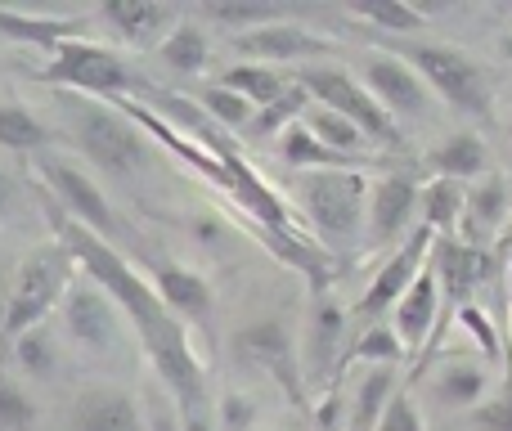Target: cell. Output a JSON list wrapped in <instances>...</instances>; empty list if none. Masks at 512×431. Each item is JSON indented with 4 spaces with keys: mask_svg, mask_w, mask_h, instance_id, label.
<instances>
[{
    "mask_svg": "<svg viewBox=\"0 0 512 431\" xmlns=\"http://www.w3.org/2000/svg\"><path fill=\"white\" fill-rule=\"evenodd\" d=\"M36 198H41L45 216H50L54 243L77 261V270L86 274V279H95L99 288L117 301L122 319L135 328V337H140V346H144V360L153 364V378L176 396L180 409L207 405V369H203V360H198L194 342H189V328L171 315V306L158 297L149 274H144L117 243L99 238L95 229L77 225L41 185H36Z\"/></svg>",
    "mask_w": 512,
    "mask_h": 431,
    "instance_id": "cell-1",
    "label": "cell"
},
{
    "mask_svg": "<svg viewBox=\"0 0 512 431\" xmlns=\"http://www.w3.org/2000/svg\"><path fill=\"white\" fill-rule=\"evenodd\" d=\"M292 203H297L301 225L315 234L324 252H351L364 243L369 225V189L373 180L355 167L333 171H301L292 176Z\"/></svg>",
    "mask_w": 512,
    "mask_h": 431,
    "instance_id": "cell-2",
    "label": "cell"
},
{
    "mask_svg": "<svg viewBox=\"0 0 512 431\" xmlns=\"http://www.w3.org/2000/svg\"><path fill=\"white\" fill-rule=\"evenodd\" d=\"M63 108H68V131L77 140L81 158L99 176L117 180V185H131V180L153 171V140L122 113V104L63 95Z\"/></svg>",
    "mask_w": 512,
    "mask_h": 431,
    "instance_id": "cell-3",
    "label": "cell"
},
{
    "mask_svg": "<svg viewBox=\"0 0 512 431\" xmlns=\"http://www.w3.org/2000/svg\"><path fill=\"white\" fill-rule=\"evenodd\" d=\"M72 279H77V261L63 252L59 243H41L14 265V288H9L5 328H0V360L23 333L41 328L54 310L63 306Z\"/></svg>",
    "mask_w": 512,
    "mask_h": 431,
    "instance_id": "cell-4",
    "label": "cell"
},
{
    "mask_svg": "<svg viewBox=\"0 0 512 431\" xmlns=\"http://www.w3.org/2000/svg\"><path fill=\"white\" fill-rule=\"evenodd\" d=\"M387 50H396L405 63H414V72L427 81L441 104H450L454 113L486 117L490 113V77L472 54L454 50V45H432V41H391Z\"/></svg>",
    "mask_w": 512,
    "mask_h": 431,
    "instance_id": "cell-5",
    "label": "cell"
},
{
    "mask_svg": "<svg viewBox=\"0 0 512 431\" xmlns=\"http://www.w3.org/2000/svg\"><path fill=\"white\" fill-rule=\"evenodd\" d=\"M297 81L310 90V99L333 113H342L346 122H355L364 135H369L373 149H400L405 135H400V122L369 95L360 77H351V68H337V63H310V68L297 72Z\"/></svg>",
    "mask_w": 512,
    "mask_h": 431,
    "instance_id": "cell-6",
    "label": "cell"
},
{
    "mask_svg": "<svg viewBox=\"0 0 512 431\" xmlns=\"http://www.w3.org/2000/svg\"><path fill=\"white\" fill-rule=\"evenodd\" d=\"M41 81L63 86L68 95H86V99H126L135 90H149L140 77L131 72V63L122 54L104 50L90 41H68L50 54V63L41 68Z\"/></svg>",
    "mask_w": 512,
    "mask_h": 431,
    "instance_id": "cell-7",
    "label": "cell"
},
{
    "mask_svg": "<svg viewBox=\"0 0 512 431\" xmlns=\"http://www.w3.org/2000/svg\"><path fill=\"white\" fill-rule=\"evenodd\" d=\"M230 351L243 364H252L256 373L274 382L292 405H306V373H301V337L288 328V319L265 315V319H248L239 333L230 337Z\"/></svg>",
    "mask_w": 512,
    "mask_h": 431,
    "instance_id": "cell-8",
    "label": "cell"
},
{
    "mask_svg": "<svg viewBox=\"0 0 512 431\" xmlns=\"http://www.w3.org/2000/svg\"><path fill=\"white\" fill-rule=\"evenodd\" d=\"M36 176H41L45 194L77 220V225L95 229V234L108 238V243L122 238V220H117L113 203H108V194L99 189V180L90 176V171H81L77 162L59 158V153H41V158H36Z\"/></svg>",
    "mask_w": 512,
    "mask_h": 431,
    "instance_id": "cell-9",
    "label": "cell"
},
{
    "mask_svg": "<svg viewBox=\"0 0 512 431\" xmlns=\"http://www.w3.org/2000/svg\"><path fill=\"white\" fill-rule=\"evenodd\" d=\"M432 247H436V234L427 225H418L414 234H409L405 243H400L396 252L378 265V270H373L369 288L360 292V301H355L351 315L360 319V324H382V319L400 306V297H405V292L423 279L427 261H432Z\"/></svg>",
    "mask_w": 512,
    "mask_h": 431,
    "instance_id": "cell-10",
    "label": "cell"
},
{
    "mask_svg": "<svg viewBox=\"0 0 512 431\" xmlns=\"http://www.w3.org/2000/svg\"><path fill=\"white\" fill-rule=\"evenodd\" d=\"M301 373H306V387H324L337 373L346 369V351H351V337H346V310L337 306L328 292H315L301 319Z\"/></svg>",
    "mask_w": 512,
    "mask_h": 431,
    "instance_id": "cell-11",
    "label": "cell"
},
{
    "mask_svg": "<svg viewBox=\"0 0 512 431\" xmlns=\"http://www.w3.org/2000/svg\"><path fill=\"white\" fill-rule=\"evenodd\" d=\"M418 198H423V185H418L409 171H391V176L373 180L364 247H369V252H387V256L396 252L418 229Z\"/></svg>",
    "mask_w": 512,
    "mask_h": 431,
    "instance_id": "cell-12",
    "label": "cell"
},
{
    "mask_svg": "<svg viewBox=\"0 0 512 431\" xmlns=\"http://www.w3.org/2000/svg\"><path fill=\"white\" fill-rule=\"evenodd\" d=\"M59 328L81 351H113L117 333H122V310L95 279H86L77 270V279H72L68 297L59 306Z\"/></svg>",
    "mask_w": 512,
    "mask_h": 431,
    "instance_id": "cell-13",
    "label": "cell"
},
{
    "mask_svg": "<svg viewBox=\"0 0 512 431\" xmlns=\"http://www.w3.org/2000/svg\"><path fill=\"white\" fill-rule=\"evenodd\" d=\"M360 81L369 86V95L378 99L396 122L427 117V108H432V90H427V81L418 77L414 63H405L396 50H369L364 54Z\"/></svg>",
    "mask_w": 512,
    "mask_h": 431,
    "instance_id": "cell-14",
    "label": "cell"
},
{
    "mask_svg": "<svg viewBox=\"0 0 512 431\" xmlns=\"http://www.w3.org/2000/svg\"><path fill=\"white\" fill-rule=\"evenodd\" d=\"M144 274L158 288V297L171 306V315L185 328H198V333H212L216 324V288L203 270L180 261H144Z\"/></svg>",
    "mask_w": 512,
    "mask_h": 431,
    "instance_id": "cell-15",
    "label": "cell"
},
{
    "mask_svg": "<svg viewBox=\"0 0 512 431\" xmlns=\"http://www.w3.org/2000/svg\"><path fill=\"white\" fill-rule=\"evenodd\" d=\"M234 54L243 63H265V68H288V63H301V59H319V54H333V41L310 27L292 23H270V27H256V32H243L234 36Z\"/></svg>",
    "mask_w": 512,
    "mask_h": 431,
    "instance_id": "cell-16",
    "label": "cell"
},
{
    "mask_svg": "<svg viewBox=\"0 0 512 431\" xmlns=\"http://www.w3.org/2000/svg\"><path fill=\"white\" fill-rule=\"evenodd\" d=\"M99 23L131 50L158 54L162 41L185 23V14L176 5H162V0H108V5H99Z\"/></svg>",
    "mask_w": 512,
    "mask_h": 431,
    "instance_id": "cell-17",
    "label": "cell"
},
{
    "mask_svg": "<svg viewBox=\"0 0 512 431\" xmlns=\"http://www.w3.org/2000/svg\"><path fill=\"white\" fill-rule=\"evenodd\" d=\"M68 427L72 431H149L140 400L126 387H117V382H90V387H81L72 396Z\"/></svg>",
    "mask_w": 512,
    "mask_h": 431,
    "instance_id": "cell-18",
    "label": "cell"
},
{
    "mask_svg": "<svg viewBox=\"0 0 512 431\" xmlns=\"http://www.w3.org/2000/svg\"><path fill=\"white\" fill-rule=\"evenodd\" d=\"M432 274H436V283H441L445 310H450V315H459L463 306H472V292H477L481 279L490 274V256H486V247L463 243L459 234H454V238H436Z\"/></svg>",
    "mask_w": 512,
    "mask_h": 431,
    "instance_id": "cell-19",
    "label": "cell"
},
{
    "mask_svg": "<svg viewBox=\"0 0 512 431\" xmlns=\"http://www.w3.org/2000/svg\"><path fill=\"white\" fill-rule=\"evenodd\" d=\"M441 283H436L432 274V261H427L423 279L414 283V288L400 297V306L391 310V328H396V337L405 342L409 355H418L423 360L427 351H432V342L441 337Z\"/></svg>",
    "mask_w": 512,
    "mask_h": 431,
    "instance_id": "cell-20",
    "label": "cell"
},
{
    "mask_svg": "<svg viewBox=\"0 0 512 431\" xmlns=\"http://www.w3.org/2000/svg\"><path fill=\"white\" fill-rule=\"evenodd\" d=\"M512 216V194H508V180L504 176H481L477 185H468V207H463V229L459 238L472 247H486L499 229L508 225Z\"/></svg>",
    "mask_w": 512,
    "mask_h": 431,
    "instance_id": "cell-21",
    "label": "cell"
},
{
    "mask_svg": "<svg viewBox=\"0 0 512 431\" xmlns=\"http://www.w3.org/2000/svg\"><path fill=\"white\" fill-rule=\"evenodd\" d=\"M432 396L441 409L472 414V409L486 405V396H490V369L481 360H472V355H450V360L432 373Z\"/></svg>",
    "mask_w": 512,
    "mask_h": 431,
    "instance_id": "cell-22",
    "label": "cell"
},
{
    "mask_svg": "<svg viewBox=\"0 0 512 431\" xmlns=\"http://www.w3.org/2000/svg\"><path fill=\"white\" fill-rule=\"evenodd\" d=\"M396 391H400V373L391 364L360 369V378L351 382V396H346V431H378Z\"/></svg>",
    "mask_w": 512,
    "mask_h": 431,
    "instance_id": "cell-23",
    "label": "cell"
},
{
    "mask_svg": "<svg viewBox=\"0 0 512 431\" xmlns=\"http://www.w3.org/2000/svg\"><path fill=\"white\" fill-rule=\"evenodd\" d=\"M427 167L436 171V180H459V185H477L481 176H490V153L486 140L477 131H454L427 153Z\"/></svg>",
    "mask_w": 512,
    "mask_h": 431,
    "instance_id": "cell-24",
    "label": "cell"
},
{
    "mask_svg": "<svg viewBox=\"0 0 512 431\" xmlns=\"http://www.w3.org/2000/svg\"><path fill=\"white\" fill-rule=\"evenodd\" d=\"M463 207H468V185L427 180L423 198H418V225H427L436 238H454L463 229Z\"/></svg>",
    "mask_w": 512,
    "mask_h": 431,
    "instance_id": "cell-25",
    "label": "cell"
},
{
    "mask_svg": "<svg viewBox=\"0 0 512 431\" xmlns=\"http://www.w3.org/2000/svg\"><path fill=\"white\" fill-rule=\"evenodd\" d=\"M9 360H14V369L23 373V378H32V382H50L54 373L63 369L59 333H54L50 324L32 328V333H23L14 346H9Z\"/></svg>",
    "mask_w": 512,
    "mask_h": 431,
    "instance_id": "cell-26",
    "label": "cell"
},
{
    "mask_svg": "<svg viewBox=\"0 0 512 431\" xmlns=\"http://www.w3.org/2000/svg\"><path fill=\"white\" fill-rule=\"evenodd\" d=\"M216 81H221V86H230V90H239V95L252 99L256 108H270L274 99H279L283 90L297 81V72H288V68H265V63H234V68H225Z\"/></svg>",
    "mask_w": 512,
    "mask_h": 431,
    "instance_id": "cell-27",
    "label": "cell"
},
{
    "mask_svg": "<svg viewBox=\"0 0 512 431\" xmlns=\"http://www.w3.org/2000/svg\"><path fill=\"white\" fill-rule=\"evenodd\" d=\"M301 122L315 131V140L324 144V149H333L337 158H346V162H351V158H364V153L373 149L369 135H364L360 126L346 122L342 113H333V108H324V104H315L306 117H301Z\"/></svg>",
    "mask_w": 512,
    "mask_h": 431,
    "instance_id": "cell-28",
    "label": "cell"
},
{
    "mask_svg": "<svg viewBox=\"0 0 512 431\" xmlns=\"http://www.w3.org/2000/svg\"><path fill=\"white\" fill-rule=\"evenodd\" d=\"M351 18L364 27H373L378 36H414L427 27V14L405 0H355Z\"/></svg>",
    "mask_w": 512,
    "mask_h": 431,
    "instance_id": "cell-29",
    "label": "cell"
},
{
    "mask_svg": "<svg viewBox=\"0 0 512 431\" xmlns=\"http://www.w3.org/2000/svg\"><path fill=\"white\" fill-rule=\"evenodd\" d=\"M274 149H279L283 167H292L301 176V171H333V167H351L346 158H337L333 149H324V144L315 140V131H310L306 122L288 126V131L274 140Z\"/></svg>",
    "mask_w": 512,
    "mask_h": 431,
    "instance_id": "cell-30",
    "label": "cell"
},
{
    "mask_svg": "<svg viewBox=\"0 0 512 431\" xmlns=\"http://www.w3.org/2000/svg\"><path fill=\"white\" fill-rule=\"evenodd\" d=\"M400 360H409V351L396 337L391 319H382V324H360V333L351 337V351H346V364H360V369H378V364L400 369Z\"/></svg>",
    "mask_w": 512,
    "mask_h": 431,
    "instance_id": "cell-31",
    "label": "cell"
},
{
    "mask_svg": "<svg viewBox=\"0 0 512 431\" xmlns=\"http://www.w3.org/2000/svg\"><path fill=\"white\" fill-rule=\"evenodd\" d=\"M203 18L207 23H216V27H230L234 36H243V32H256V27L283 23V18H292V9L261 5V0H207Z\"/></svg>",
    "mask_w": 512,
    "mask_h": 431,
    "instance_id": "cell-32",
    "label": "cell"
},
{
    "mask_svg": "<svg viewBox=\"0 0 512 431\" xmlns=\"http://www.w3.org/2000/svg\"><path fill=\"white\" fill-rule=\"evenodd\" d=\"M207 54H212V41H207V32L185 18V23H180L176 32L162 41L158 59H162V68L180 72V77H198V72L207 68Z\"/></svg>",
    "mask_w": 512,
    "mask_h": 431,
    "instance_id": "cell-33",
    "label": "cell"
},
{
    "mask_svg": "<svg viewBox=\"0 0 512 431\" xmlns=\"http://www.w3.org/2000/svg\"><path fill=\"white\" fill-rule=\"evenodd\" d=\"M50 144V126L23 104H0V149L9 153H32L41 158Z\"/></svg>",
    "mask_w": 512,
    "mask_h": 431,
    "instance_id": "cell-34",
    "label": "cell"
},
{
    "mask_svg": "<svg viewBox=\"0 0 512 431\" xmlns=\"http://www.w3.org/2000/svg\"><path fill=\"white\" fill-rule=\"evenodd\" d=\"M198 108H203L207 117H212L221 131H252V122H256V113L261 108L252 104V99H243L239 90H230V86H221V81H212V86H203L198 90Z\"/></svg>",
    "mask_w": 512,
    "mask_h": 431,
    "instance_id": "cell-35",
    "label": "cell"
},
{
    "mask_svg": "<svg viewBox=\"0 0 512 431\" xmlns=\"http://www.w3.org/2000/svg\"><path fill=\"white\" fill-rule=\"evenodd\" d=\"M310 108H315V99H310V90L301 86V81H292L288 90H283L279 99H274L270 108H261V113H256V122H252V140H279L283 131H288V126H297L301 117L310 113Z\"/></svg>",
    "mask_w": 512,
    "mask_h": 431,
    "instance_id": "cell-36",
    "label": "cell"
},
{
    "mask_svg": "<svg viewBox=\"0 0 512 431\" xmlns=\"http://www.w3.org/2000/svg\"><path fill=\"white\" fill-rule=\"evenodd\" d=\"M32 423H36L32 396H27L23 382L5 369V360H0V431H32Z\"/></svg>",
    "mask_w": 512,
    "mask_h": 431,
    "instance_id": "cell-37",
    "label": "cell"
},
{
    "mask_svg": "<svg viewBox=\"0 0 512 431\" xmlns=\"http://www.w3.org/2000/svg\"><path fill=\"white\" fill-rule=\"evenodd\" d=\"M468 423H472V431H512V369H508V378L486 396V405L472 409Z\"/></svg>",
    "mask_w": 512,
    "mask_h": 431,
    "instance_id": "cell-38",
    "label": "cell"
},
{
    "mask_svg": "<svg viewBox=\"0 0 512 431\" xmlns=\"http://www.w3.org/2000/svg\"><path fill=\"white\" fill-rule=\"evenodd\" d=\"M256 418H261V409H256L252 396H243V391H221L216 396V427L221 431H256Z\"/></svg>",
    "mask_w": 512,
    "mask_h": 431,
    "instance_id": "cell-39",
    "label": "cell"
},
{
    "mask_svg": "<svg viewBox=\"0 0 512 431\" xmlns=\"http://www.w3.org/2000/svg\"><path fill=\"white\" fill-rule=\"evenodd\" d=\"M144 423H149V431H185V423H180L176 396H171V391L162 387L158 378L149 382V400H144Z\"/></svg>",
    "mask_w": 512,
    "mask_h": 431,
    "instance_id": "cell-40",
    "label": "cell"
},
{
    "mask_svg": "<svg viewBox=\"0 0 512 431\" xmlns=\"http://www.w3.org/2000/svg\"><path fill=\"white\" fill-rule=\"evenodd\" d=\"M378 431H427V418H423V409L414 405V396H409L405 387L396 391V400H391V409H387V414H382Z\"/></svg>",
    "mask_w": 512,
    "mask_h": 431,
    "instance_id": "cell-41",
    "label": "cell"
},
{
    "mask_svg": "<svg viewBox=\"0 0 512 431\" xmlns=\"http://www.w3.org/2000/svg\"><path fill=\"white\" fill-rule=\"evenodd\" d=\"M454 319H459V324L468 328V337L481 346V355H486V360H499V333H495V324H490V319H486V310H477V306H463Z\"/></svg>",
    "mask_w": 512,
    "mask_h": 431,
    "instance_id": "cell-42",
    "label": "cell"
},
{
    "mask_svg": "<svg viewBox=\"0 0 512 431\" xmlns=\"http://www.w3.org/2000/svg\"><path fill=\"white\" fill-rule=\"evenodd\" d=\"M23 203H27V185L14 171H0V225H14Z\"/></svg>",
    "mask_w": 512,
    "mask_h": 431,
    "instance_id": "cell-43",
    "label": "cell"
},
{
    "mask_svg": "<svg viewBox=\"0 0 512 431\" xmlns=\"http://www.w3.org/2000/svg\"><path fill=\"white\" fill-rule=\"evenodd\" d=\"M180 423H185V431H221V427H216V409L212 405L180 409Z\"/></svg>",
    "mask_w": 512,
    "mask_h": 431,
    "instance_id": "cell-44",
    "label": "cell"
},
{
    "mask_svg": "<svg viewBox=\"0 0 512 431\" xmlns=\"http://www.w3.org/2000/svg\"><path fill=\"white\" fill-rule=\"evenodd\" d=\"M9 288H14V270H0V328H5V310H9Z\"/></svg>",
    "mask_w": 512,
    "mask_h": 431,
    "instance_id": "cell-45",
    "label": "cell"
},
{
    "mask_svg": "<svg viewBox=\"0 0 512 431\" xmlns=\"http://www.w3.org/2000/svg\"><path fill=\"white\" fill-rule=\"evenodd\" d=\"M504 54H508V59H512V32L504 36Z\"/></svg>",
    "mask_w": 512,
    "mask_h": 431,
    "instance_id": "cell-46",
    "label": "cell"
},
{
    "mask_svg": "<svg viewBox=\"0 0 512 431\" xmlns=\"http://www.w3.org/2000/svg\"><path fill=\"white\" fill-rule=\"evenodd\" d=\"M508 297H512V252H508Z\"/></svg>",
    "mask_w": 512,
    "mask_h": 431,
    "instance_id": "cell-47",
    "label": "cell"
},
{
    "mask_svg": "<svg viewBox=\"0 0 512 431\" xmlns=\"http://www.w3.org/2000/svg\"><path fill=\"white\" fill-rule=\"evenodd\" d=\"M508 144H512V117H508Z\"/></svg>",
    "mask_w": 512,
    "mask_h": 431,
    "instance_id": "cell-48",
    "label": "cell"
}]
</instances>
